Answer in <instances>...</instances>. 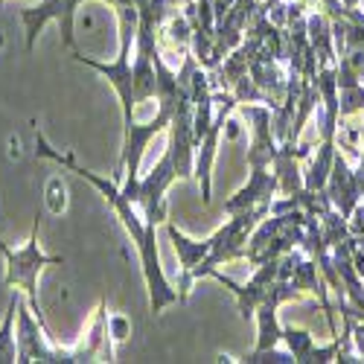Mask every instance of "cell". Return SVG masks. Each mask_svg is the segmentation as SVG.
<instances>
[{"label":"cell","instance_id":"6da1fadb","mask_svg":"<svg viewBox=\"0 0 364 364\" xmlns=\"http://www.w3.org/2000/svg\"><path fill=\"white\" fill-rule=\"evenodd\" d=\"M36 149H38V155L41 158H50L55 161L58 166H65L70 172H76L79 178H85L87 184H94L102 198L114 207V213L119 219V225L126 228V233L132 236V242L137 245V257H140V271H143V280H146V289H149V306H151V315H161L166 306H172V303H181L178 297V289L169 286L166 274H164V268H161V251H158V233H155V222H149L143 213H140V207L123 193V187L117 184L114 178H102L97 172H90L85 169L73 155H62L58 149H53L47 143V137L41 132H36Z\"/></svg>","mask_w":364,"mask_h":364},{"label":"cell","instance_id":"7a4b0ae2","mask_svg":"<svg viewBox=\"0 0 364 364\" xmlns=\"http://www.w3.org/2000/svg\"><path fill=\"white\" fill-rule=\"evenodd\" d=\"M271 216V204H259L251 210H242V213H230V222L222 225L210 239L196 242L190 236H184L175 225H166V233L175 245L178 262H181V277H178V297L184 303L193 291V283L201 277H210L222 262L230 259H245L248 251V239L254 233V228Z\"/></svg>","mask_w":364,"mask_h":364},{"label":"cell","instance_id":"3957f363","mask_svg":"<svg viewBox=\"0 0 364 364\" xmlns=\"http://www.w3.org/2000/svg\"><path fill=\"white\" fill-rule=\"evenodd\" d=\"M0 254H4V262H6V286H15V289L23 291L29 309H33L38 323L47 329V336L53 338V332L47 326V318L41 312V303H38V274H41L44 265H62L65 259L62 257H50V254L41 251V245H38V222L33 225L29 239L23 242L21 248H9L6 242L0 239Z\"/></svg>","mask_w":364,"mask_h":364},{"label":"cell","instance_id":"277c9868","mask_svg":"<svg viewBox=\"0 0 364 364\" xmlns=\"http://www.w3.org/2000/svg\"><path fill=\"white\" fill-rule=\"evenodd\" d=\"M178 181V169H175V161H172V151L166 149L161 161L155 164L149 175L137 178L134 184L123 187V193L140 207V213L149 219V222H166V190Z\"/></svg>","mask_w":364,"mask_h":364},{"label":"cell","instance_id":"5b68a950","mask_svg":"<svg viewBox=\"0 0 364 364\" xmlns=\"http://www.w3.org/2000/svg\"><path fill=\"white\" fill-rule=\"evenodd\" d=\"M79 4H85V0H38V6L21 9V21L26 29V50L36 47L38 33L50 21H58V26H62V47L68 53H76L79 47L73 38V18H76Z\"/></svg>","mask_w":364,"mask_h":364},{"label":"cell","instance_id":"8992f818","mask_svg":"<svg viewBox=\"0 0 364 364\" xmlns=\"http://www.w3.org/2000/svg\"><path fill=\"white\" fill-rule=\"evenodd\" d=\"M280 190V178L274 172V166H251V178L248 184L242 187L233 198L225 201V213H242V210H251L259 204H271L274 193Z\"/></svg>","mask_w":364,"mask_h":364},{"label":"cell","instance_id":"52a82bcc","mask_svg":"<svg viewBox=\"0 0 364 364\" xmlns=\"http://www.w3.org/2000/svg\"><path fill=\"white\" fill-rule=\"evenodd\" d=\"M283 344L289 347V353L294 355L297 364H326V361H336L341 338L332 336V341L321 347V344H315L312 332L291 326V323H283Z\"/></svg>","mask_w":364,"mask_h":364},{"label":"cell","instance_id":"ba28073f","mask_svg":"<svg viewBox=\"0 0 364 364\" xmlns=\"http://www.w3.org/2000/svg\"><path fill=\"white\" fill-rule=\"evenodd\" d=\"M21 294L15 291L9 300L6 318L0 323V364H15L18 361V336H15V318H18V306H21Z\"/></svg>","mask_w":364,"mask_h":364},{"label":"cell","instance_id":"9c48e42d","mask_svg":"<svg viewBox=\"0 0 364 364\" xmlns=\"http://www.w3.org/2000/svg\"><path fill=\"white\" fill-rule=\"evenodd\" d=\"M47 207H50V213H62V210L68 207V196H65L62 178H50V184H47Z\"/></svg>","mask_w":364,"mask_h":364},{"label":"cell","instance_id":"30bf717a","mask_svg":"<svg viewBox=\"0 0 364 364\" xmlns=\"http://www.w3.org/2000/svg\"><path fill=\"white\" fill-rule=\"evenodd\" d=\"M108 336H111V341L114 344H119V341H126L129 336H132V321L126 318V315H111L108 312Z\"/></svg>","mask_w":364,"mask_h":364}]
</instances>
